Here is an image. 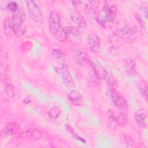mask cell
Instances as JSON below:
<instances>
[{
  "mask_svg": "<svg viewBox=\"0 0 148 148\" xmlns=\"http://www.w3.org/2000/svg\"><path fill=\"white\" fill-rule=\"evenodd\" d=\"M101 12L95 13V19L103 28H110L114 24L117 13V8L111 1H105Z\"/></svg>",
  "mask_w": 148,
  "mask_h": 148,
  "instance_id": "cell-1",
  "label": "cell"
},
{
  "mask_svg": "<svg viewBox=\"0 0 148 148\" xmlns=\"http://www.w3.org/2000/svg\"><path fill=\"white\" fill-rule=\"evenodd\" d=\"M26 17L25 13L21 8H18V10L10 17L15 36L20 38L25 34L27 29Z\"/></svg>",
  "mask_w": 148,
  "mask_h": 148,
  "instance_id": "cell-2",
  "label": "cell"
},
{
  "mask_svg": "<svg viewBox=\"0 0 148 148\" xmlns=\"http://www.w3.org/2000/svg\"><path fill=\"white\" fill-rule=\"evenodd\" d=\"M71 53L73 59L79 65L84 68L91 66L92 62L87 56L83 47L79 45L73 46L71 48Z\"/></svg>",
  "mask_w": 148,
  "mask_h": 148,
  "instance_id": "cell-3",
  "label": "cell"
},
{
  "mask_svg": "<svg viewBox=\"0 0 148 148\" xmlns=\"http://www.w3.org/2000/svg\"><path fill=\"white\" fill-rule=\"evenodd\" d=\"M116 30L119 36L127 43H131L136 40V36L134 30L127 23H117Z\"/></svg>",
  "mask_w": 148,
  "mask_h": 148,
  "instance_id": "cell-4",
  "label": "cell"
},
{
  "mask_svg": "<svg viewBox=\"0 0 148 148\" xmlns=\"http://www.w3.org/2000/svg\"><path fill=\"white\" fill-rule=\"evenodd\" d=\"M26 6L28 13L31 18L38 24L42 23L43 15L36 3L33 1H28L26 2Z\"/></svg>",
  "mask_w": 148,
  "mask_h": 148,
  "instance_id": "cell-5",
  "label": "cell"
},
{
  "mask_svg": "<svg viewBox=\"0 0 148 148\" xmlns=\"http://www.w3.org/2000/svg\"><path fill=\"white\" fill-rule=\"evenodd\" d=\"M49 29L52 35H56L60 30L61 20L59 13L56 10L51 11L49 17Z\"/></svg>",
  "mask_w": 148,
  "mask_h": 148,
  "instance_id": "cell-6",
  "label": "cell"
},
{
  "mask_svg": "<svg viewBox=\"0 0 148 148\" xmlns=\"http://www.w3.org/2000/svg\"><path fill=\"white\" fill-rule=\"evenodd\" d=\"M56 71L61 76L64 85L69 89L75 87V82L67 69V66H60L55 68Z\"/></svg>",
  "mask_w": 148,
  "mask_h": 148,
  "instance_id": "cell-7",
  "label": "cell"
},
{
  "mask_svg": "<svg viewBox=\"0 0 148 148\" xmlns=\"http://www.w3.org/2000/svg\"><path fill=\"white\" fill-rule=\"evenodd\" d=\"M112 101L114 105L120 110H125L127 108V102L125 99L119 94L115 88H109Z\"/></svg>",
  "mask_w": 148,
  "mask_h": 148,
  "instance_id": "cell-8",
  "label": "cell"
},
{
  "mask_svg": "<svg viewBox=\"0 0 148 148\" xmlns=\"http://www.w3.org/2000/svg\"><path fill=\"white\" fill-rule=\"evenodd\" d=\"M87 42L90 50L94 53H98L101 49V41L99 36L94 34L91 33L87 36Z\"/></svg>",
  "mask_w": 148,
  "mask_h": 148,
  "instance_id": "cell-9",
  "label": "cell"
},
{
  "mask_svg": "<svg viewBox=\"0 0 148 148\" xmlns=\"http://www.w3.org/2000/svg\"><path fill=\"white\" fill-rule=\"evenodd\" d=\"M42 136V132L36 128H31L22 131L18 138L20 139H38Z\"/></svg>",
  "mask_w": 148,
  "mask_h": 148,
  "instance_id": "cell-10",
  "label": "cell"
},
{
  "mask_svg": "<svg viewBox=\"0 0 148 148\" xmlns=\"http://www.w3.org/2000/svg\"><path fill=\"white\" fill-rule=\"evenodd\" d=\"M67 97L70 102L75 106H81L84 104L83 98L80 92L77 90H73L71 91Z\"/></svg>",
  "mask_w": 148,
  "mask_h": 148,
  "instance_id": "cell-11",
  "label": "cell"
},
{
  "mask_svg": "<svg viewBox=\"0 0 148 148\" xmlns=\"http://www.w3.org/2000/svg\"><path fill=\"white\" fill-rule=\"evenodd\" d=\"M91 68L93 72L99 79L104 80L108 72L98 60L92 62Z\"/></svg>",
  "mask_w": 148,
  "mask_h": 148,
  "instance_id": "cell-12",
  "label": "cell"
},
{
  "mask_svg": "<svg viewBox=\"0 0 148 148\" xmlns=\"http://www.w3.org/2000/svg\"><path fill=\"white\" fill-rule=\"evenodd\" d=\"M20 130V125L17 122H11L2 129L1 134L3 136H9L17 134Z\"/></svg>",
  "mask_w": 148,
  "mask_h": 148,
  "instance_id": "cell-13",
  "label": "cell"
},
{
  "mask_svg": "<svg viewBox=\"0 0 148 148\" xmlns=\"http://www.w3.org/2000/svg\"><path fill=\"white\" fill-rule=\"evenodd\" d=\"M71 18L72 21L77 25L78 29H86L87 27L86 22L83 17L80 13L74 11L71 13Z\"/></svg>",
  "mask_w": 148,
  "mask_h": 148,
  "instance_id": "cell-14",
  "label": "cell"
},
{
  "mask_svg": "<svg viewBox=\"0 0 148 148\" xmlns=\"http://www.w3.org/2000/svg\"><path fill=\"white\" fill-rule=\"evenodd\" d=\"M52 55L54 60L60 66H67V61L63 52L59 49H54L52 50Z\"/></svg>",
  "mask_w": 148,
  "mask_h": 148,
  "instance_id": "cell-15",
  "label": "cell"
},
{
  "mask_svg": "<svg viewBox=\"0 0 148 148\" xmlns=\"http://www.w3.org/2000/svg\"><path fill=\"white\" fill-rule=\"evenodd\" d=\"M134 119L139 126L143 128L146 127V114L144 109H140L136 110L134 114Z\"/></svg>",
  "mask_w": 148,
  "mask_h": 148,
  "instance_id": "cell-16",
  "label": "cell"
},
{
  "mask_svg": "<svg viewBox=\"0 0 148 148\" xmlns=\"http://www.w3.org/2000/svg\"><path fill=\"white\" fill-rule=\"evenodd\" d=\"M123 66L128 73L133 74L135 71L136 61L131 57H127L123 61Z\"/></svg>",
  "mask_w": 148,
  "mask_h": 148,
  "instance_id": "cell-17",
  "label": "cell"
},
{
  "mask_svg": "<svg viewBox=\"0 0 148 148\" xmlns=\"http://www.w3.org/2000/svg\"><path fill=\"white\" fill-rule=\"evenodd\" d=\"M62 31L67 36V38L69 35H71L72 36H75L76 38H79L80 36L79 29L77 28H75L71 26H68L63 28Z\"/></svg>",
  "mask_w": 148,
  "mask_h": 148,
  "instance_id": "cell-18",
  "label": "cell"
},
{
  "mask_svg": "<svg viewBox=\"0 0 148 148\" xmlns=\"http://www.w3.org/2000/svg\"><path fill=\"white\" fill-rule=\"evenodd\" d=\"M124 110H120L118 113H115L116 119L117 124L121 126H124L127 123V116Z\"/></svg>",
  "mask_w": 148,
  "mask_h": 148,
  "instance_id": "cell-19",
  "label": "cell"
},
{
  "mask_svg": "<svg viewBox=\"0 0 148 148\" xmlns=\"http://www.w3.org/2000/svg\"><path fill=\"white\" fill-rule=\"evenodd\" d=\"M4 32L8 36H12L14 35L13 27L12 25L10 17H8L5 19L3 23Z\"/></svg>",
  "mask_w": 148,
  "mask_h": 148,
  "instance_id": "cell-20",
  "label": "cell"
},
{
  "mask_svg": "<svg viewBox=\"0 0 148 148\" xmlns=\"http://www.w3.org/2000/svg\"><path fill=\"white\" fill-rule=\"evenodd\" d=\"M5 84V91L9 98H13L15 95V89L13 84L8 79L3 82Z\"/></svg>",
  "mask_w": 148,
  "mask_h": 148,
  "instance_id": "cell-21",
  "label": "cell"
},
{
  "mask_svg": "<svg viewBox=\"0 0 148 148\" xmlns=\"http://www.w3.org/2000/svg\"><path fill=\"white\" fill-rule=\"evenodd\" d=\"M104 80L109 86V88H115L117 87V82L114 77L109 72H108Z\"/></svg>",
  "mask_w": 148,
  "mask_h": 148,
  "instance_id": "cell-22",
  "label": "cell"
},
{
  "mask_svg": "<svg viewBox=\"0 0 148 148\" xmlns=\"http://www.w3.org/2000/svg\"><path fill=\"white\" fill-rule=\"evenodd\" d=\"M61 110L57 106H53L48 112V116L51 119L56 120L60 115Z\"/></svg>",
  "mask_w": 148,
  "mask_h": 148,
  "instance_id": "cell-23",
  "label": "cell"
},
{
  "mask_svg": "<svg viewBox=\"0 0 148 148\" xmlns=\"http://www.w3.org/2000/svg\"><path fill=\"white\" fill-rule=\"evenodd\" d=\"M124 142L127 147L132 148L135 146V143L133 139V138L128 135H124L123 136Z\"/></svg>",
  "mask_w": 148,
  "mask_h": 148,
  "instance_id": "cell-24",
  "label": "cell"
},
{
  "mask_svg": "<svg viewBox=\"0 0 148 148\" xmlns=\"http://www.w3.org/2000/svg\"><path fill=\"white\" fill-rule=\"evenodd\" d=\"M139 89L140 92L145 100L147 99V84L144 81H141L139 83Z\"/></svg>",
  "mask_w": 148,
  "mask_h": 148,
  "instance_id": "cell-25",
  "label": "cell"
},
{
  "mask_svg": "<svg viewBox=\"0 0 148 148\" xmlns=\"http://www.w3.org/2000/svg\"><path fill=\"white\" fill-rule=\"evenodd\" d=\"M6 8L9 11H10L12 12H13V13L16 12L18 9V5L15 1L9 2L7 5Z\"/></svg>",
  "mask_w": 148,
  "mask_h": 148,
  "instance_id": "cell-26",
  "label": "cell"
},
{
  "mask_svg": "<svg viewBox=\"0 0 148 148\" xmlns=\"http://www.w3.org/2000/svg\"><path fill=\"white\" fill-rule=\"evenodd\" d=\"M135 18L137 21V22L138 23V24H139V25L143 28V29H146V23L145 22L144 20L142 18V17H141V16L138 13H136L135 15Z\"/></svg>",
  "mask_w": 148,
  "mask_h": 148,
  "instance_id": "cell-27",
  "label": "cell"
},
{
  "mask_svg": "<svg viewBox=\"0 0 148 148\" xmlns=\"http://www.w3.org/2000/svg\"><path fill=\"white\" fill-rule=\"evenodd\" d=\"M139 7L140 10L143 14L145 18H147V14H147V6H146V4L145 3H141L139 5Z\"/></svg>",
  "mask_w": 148,
  "mask_h": 148,
  "instance_id": "cell-28",
  "label": "cell"
},
{
  "mask_svg": "<svg viewBox=\"0 0 148 148\" xmlns=\"http://www.w3.org/2000/svg\"><path fill=\"white\" fill-rule=\"evenodd\" d=\"M32 101V98L30 96H27L24 99H23V103L25 104H28Z\"/></svg>",
  "mask_w": 148,
  "mask_h": 148,
  "instance_id": "cell-29",
  "label": "cell"
}]
</instances>
